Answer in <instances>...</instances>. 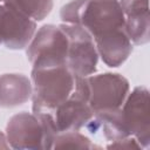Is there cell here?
<instances>
[{
	"mask_svg": "<svg viewBox=\"0 0 150 150\" xmlns=\"http://www.w3.org/2000/svg\"><path fill=\"white\" fill-rule=\"evenodd\" d=\"M63 23L80 25L93 39L124 28V13L118 0H71L60 11Z\"/></svg>",
	"mask_w": 150,
	"mask_h": 150,
	"instance_id": "1",
	"label": "cell"
},
{
	"mask_svg": "<svg viewBox=\"0 0 150 150\" xmlns=\"http://www.w3.org/2000/svg\"><path fill=\"white\" fill-rule=\"evenodd\" d=\"M32 110L38 114H53V111L70 97L76 87L77 75L67 66L33 69Z\"/></svg>",
	"mask_w": 150,
	"mask_h": 150,
	"instance_id": "2",
	"label": "cell"
},
{
	"mask_svg": "<svg viewBox=\"0 0 150 150\" xmlns=\"http://www.w3.org/2000/svg\"><path fill=\"white\" fill-rule=\"evenodd\" d=\"M59 130L52 114L21 111L13 115L6 125L9 146L18 150L53 149Z\"/></svg>",
	"mask_w": 150,
	"mask_h": 150,
	"instance_id": "3",
	"label": "cell"
},
{
	"mask_svg": "<svg viewBox=\"0 0 150 150\" xmlns=\"http://www.w3.org/2000/svg\"><path fill=\"white\" fill-rule=\"evenodd\" d=\"M69 40L59 25H43L35 32L26 48V54L33 69L66 66Z\"/></svg>",
	"mask_w": 150,
	"mask_h": 150,
	"instance_id": "4",
	"label": "cell"
},
{
	"mask_svg": "<svg viewBox=\"0 0 150 150\" xmlns=\"http://www.w3.org/2000/svg\"><path fill=\"white\" fill-rule=\"evenodd\" d=\"M89 87V105L93 112L121 108L125 101L130 84L118 73H103L87 76Z\"/></svg>",
	"mask_w": 150,
	"mask_h": 150,
	"instance_id": "5",
	"label": "cell"
},
{
	"mask_svg": "<svg viewBox=\"0 0 150 150\" xmlns=\"http://www.w3.org/2000/svg\"><path fill=\"white\" fill-rule=\"evenodd\" d=\"M60 26L69 40L66 66L77 76L87 77L94 74L97 69L98 53L93 36L80 25L61 23Z\"/></svg>",
	"mask_w": 150,
	"mask_h": 150,
	"instance_id": "6",
	"label": "cell"
},
{
	"mask_svg": "<svg viewBox=\"0 0 150 150\" xmlns=\"http://www.w3.org/2000/svg\"><path fill=\"white\" fill-rule=\"evenodd\" d=\"M59 132L80 131L93 118L94 112L89 105V87L87 77L77 76L76 87L68 100L53 111Z\"/></svg>",
	"mask_w": 150,
	"mask_h": 150,
	"instance_id": "7",
	"label": "cell"
},
{
	"mask_svg": "<svg viewBox=\"0 0 150 150\" xmlns=\"http://www.w3.org/2000/svg\"><path fill=\"white\" fill-rule=\"evenodd\" d=\"M122 116L125 129L134 136L142 148L150 145V98L145 87H136L128 94L122 107Z\"/></svg>",
	"mask_w": 150,
	"mask_h": 150,
	"instance_id": "8",
	"label": "cell"
},
{
	"mask_svg": "<svg viewBox=\"0 0 150 150\" xmlns=\"http://www.w3.org/2000/svg\"><path fill=\"white\" fill-rule=\"evenodd\" d=\"M36 32V21L0 4V41L12 50L25 49Z\"/></svg>",
	"mask_w": 150,
	"mask_h": 150,
	"instance_id": "9",
	"label": "cell"
},
{
	"mask_svg": "<svg viewBox=\"0 0 150 150\" xmlns=\"http://www.w3.org/2000/svg\"><path fill=\"white\" fill-rule=\"evenodd\" d=\"M98 56L111 68L122 66L132 53V42L125 29H117L94 39Z\"/></svg>",
	"mask_w": 150,
	"mask_h": 150,
	"instance_id": "10",
	"label": "cell"
},
{
	"mask_svg": "<svg viewBox=\"0 0 150 150\" xmlns=\"http://www.w3.org/2000/svg\"><path fill=\"white\" fill-rule=\"evenodd\" d=\"M32 81L19 73L0 75V108H15L28 102L32 97Z\"/></svg>",
	"mask_w": 150,
	"mask_h": 150,
	"instance_id": "11",
	"label": "cell"
},
{
	"mask_svg": "<svg viewBox=\"0 0 150 150\" xmlns=\"http://www.w3.org/2000/svg\"><path fill=\"white\" fill-rule=\"evenodd\" d=\"M124 29L132 45H145L150 40V16L149 9L136 11L125 14Z\"/></svg>",
	"mask_w": 150,
	"mask_h": 150,
	"instance_id": "12",
	"label": "cell"
},
{
	"mask_svg": "<svg viewBox=\"0 0 150 150\" xmlns=\"http://www.w3.org/2000/svg\"><path fill=\"white\" fill-rule=\"evenodd\" d=\"M2 4L34 21L43 20L53 9V0H4Z\"/></svg>",
	"mask_w": 150,
	"mask_h": 150,
	"instance_id": "13",
	"label": "cell"
},
{
	"mask_svg": "<svg viewBox=\"0 0 150 150\" xmlns=\"http://www.w3.org/2000/svg\"><path fill=\"white\" fill-rule=\"evenodd\" d=\"M53 149H102L90 138L79 131L59 132L54 139Z\"/></svg>",
	"mask_w": 150,
	"mask_h": 150,
	"instance_id": "14",
	"label": "cell"
},
{
	"mask_svg": "<svg viewBox=\"0 0 150 150\" xmlns=\"http://www.w3.org/2000/svg\"><path fill=\"white\" fill-rule=\"evenodd\" d=\"M105 148L107 149H143L142 145L137 142V139L134 136H128L125 138L110 142V144H108Z\"/></svg>",
	"mask_w": 150,
	"mask_h": 150,
	"instance_id": "15",
	"label": "cell"
},
{
	"mask_svg": "<svg viewBox=\"0 0 150 150\" xmlns=\"http://www.w3.org/2000/svg\"><path fill=\"white\" fill-rule=\"evenodd\" d=\"M9 143L7 141V136L6 134L0 131V149H9Z\"/></svg>",
	"mask_w": 150,
	"mask_h": 150,
	"instance_id": "16",
	"label": "cell"
},
{
	"mask_svg": "<svg viewBox=\"0 0 150 150\" xmlns=\"http://www.w3.org/2000/svg\"><path fill=\"white\" fill-rule=\"evenodd\" d=\"M2 1H4V0H0V2H2Z\"/></svg>",
	"mask_w": 150,
	"mask_h": 150,
	"instance_id": "17",
	"label": "cell"
},
{
	"mask_svg": "<svg viewBox=\"0 0 150 150\" xmlns=\"http://www.w3.org/2000/svg\"><path fill=\"white\" fill-rule=\"evenodd\" d=\"M0 45H1V41H0Z\"/></svg>",
	"mask_w": 150,
	"mask_h": 150,
	"instance_id": "18",
	"label": "cell"
}]
</instances>
